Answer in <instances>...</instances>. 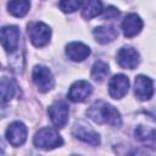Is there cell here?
Instances as JSON below:
<instances>
[{
  "label": "cell",
  "mask_w": 156,
  "mask_h": 156,
  "mask_svg": "<svg viewBox=\"0 0 156 156\" xmlns=\"http://www.w3.org/2000/svg\"><path fill=\"white\" fill-rule=\"evenodd\" d=\"M88 117L98 124H110L112 127H119L122 123L119 112L110 104L98 100L87 111Z\"/></svg>",
  "instance_id": "obj_1"
},
{
  "label": "cell",
  "mask_w": 156,
  "mask_h": 156,
  "mask_svg": "<svg viewBox=\"0 0 156 156\" xmlns=\"http://www.w3.org/2000/svg\"><path fill=\"white\" fill-rule=\"evenodd\" d=\"M34 144L35 146L40 147V149H54V147H58L63 144V140L61 138V135L50 127H45L39 129L35 135H34Z\"/></svg>",
  "instance_id": "obj_2"
},
{
  "label": "cell",
  "mask_w": 156,
  "mask_h": 156,
  "mask_svg": "<svg viewBox=\"0 0 156 156\" xmlns=\"http://www.w3.org/2000/svg\"><path fill=\"white\" fill-rule=\"evenodd\" d=\"M28 35L34 46L41 48L49 43L51 37V30L43 22H33L28 26Z\"/></svg>",
  "instance_id": "obj_3"
},
{
  "label": "cell",
  "mask_w": 156,
  "mask_h": 156,
  "mask_svg": "<svg viewBox=\"0 0 156 156\" xmlns=\"http://www.w3.org/2000/svg\"><path fill=\"white\" fill-rule=\"evenodd\" d=\"M48 112H49V116H50V119H51L52 124L56 128H63L66 126V123L68 122L69 107L62 100H58V101L54 102L49 107Z\"/></svg>",
  "instance_id": "obj_4"
},
{
  "label": "cell",
  "mask_w": 156,
  "mask_h": 156,
  "mask_svg": "<svg viewBox=\"0 0 156 156\" xmlns=\"http://www.w3.org/2000/svg\"><path fill=\"white\" fill-rule=\"evenodd\" d=\"M33 82L41 93L49 91L54 87V78L50 69L41 65L33 68Z\"/></svg>",
  "instance_id": "obj_5"
},
{
  "label": "cell",
  "mask_w": 156,
  "mask_h": 156,
  "mask_svg": "<svg viewBox=\"0 0 156 156\" xmlns=\"http://www.w3.org/2000/svg\"><path fill=\"white\" fill-rule=\"evenodd\" d=\"M20 43V29L16 26H6L0 29V44L2 48L12 52L18 48Z\"/></svg>",
  "instance_id": "obj_6"
},
{
  "label": "cell",
  "mask_w": 156,
  "mask_h": 156,
  "mask_svg": "<svg viewBox=\"0 0 156 156\" xmlns=\"http://www.w3.org/2000/svg\"><path fill=\"white\" fill-rule=\"evenodd\" d=\"M27 134H28L27 127L24 126V123L20 121L11 123L6 130V138L12 146H21L26 141Z\"/></svg>",
  "instance_id": "obj_7"
},
{
  "label": "cell",
  "mask_w": 156,
  "mask_h": 156,
  "mask_svg": "<svg viewBox=\"0 0 156 156\" xmlns=\"http://www.w3.org/2000/svg\"><path fill=\"white\" fill-rule=\"evenodd\" d=\"M134 93L135 96L141 100H150L154 95V83L149 77L145 76H138L135 77V82H134Z\"/></svg>",
  "instance_id": "obj_8"
},
{
  "label": "cell",
  "mask_w": 156,
  "mask_h": 156,
  "mask_svg": "<svg viewBox=\"0 0 156 156\" xmlns=\"http://www.w3.org/2000/svg\"><path fill=\"white\" fill-rule=\"evenodd\" d=\"M72 133L77 139H79L87 144H90L93 146H96L100 144V135L84 123H76L73 126Z\"/></svg>",
  "instance_id": "obj_9"
},
{
  "label": "cell",
  "mask_w": 156,
  "mask_h": 156,
  "mask_svg": "<svg viewBox=\"0 0 156 156\" xmlns=\"http://www.w3.org/2000/svg\"><path fill=\"white\" fill-rule=\"evenodd\" d=\"M117 62L122 68L134 69L139 63V54L130 46L122 48L117 52Z\"/></svg>",
  "instance_id": "obj_10"
},
{
  "label": "cell",
  "mask_w": 156,
  "mask_h": 156,
  "mask_svg": "<svg viewBox=\"0 0 156 156\" xmlns=\"http://www.w3.org/2000/svg\"><path fill=\"white\" fill-rule=\"evenodd\" d=\"M129 89L128 77L124 74H116L108 82V93L113 99H122Z\"/></svg>",
  "instance_id": "obj_11"
},
{
  "label": "cell",
  "mask_w": 156,
  "mask_h": 156,
  "mask_svg": "<svg viewBox=\"0 0 156 156\" xmlns=\"http://www.w3.org/2000/svg\"><path fill=\"white\" fill-rule=\"evenodd\" d=\"M93 91V87L87 80H78L73 83L68 91V99L73 102L84 101Z\"/></svg>",
  "instance_id": "obj_12"
},
{
  "label": "cell",
  "mask_w": 156,
  "mask_h": 156,
  "mask_svg": "<svg viewBox=\"0 0 156 156\" xmlns=\"http://www.w3.org/2000/svg\"><path fill=\"white\" fill-rule=\"evenodd\" d=\"M143 28V21L136 13H129L122 22V30L124 37L132 38L140 33Z\"/></svg>",
  "instance_id": "obj_13"
},
{
  "label": "cell",
  "mask_w": 156,
  "mask_h": 156,
  "mask_svg": "<svg viewBox=\"0 0 156 156\" xmlns=\"http://www.w3.org/2000/svg\"><path fill=\"white\" fill-rule=\"evenodd\" d=\"M66 55L68 56L69 60L79 62V61L85 60L90 55V49L83 43L73 41L66 46Z\"/></svg>",
  "instance_id": "obj_14"
},
{
  "label": "cell",
  "mask_w": 156,
  "mask_h": 156,
  "mask_svg": "<svg viewBox=\"0 0 156 156\" xmlns=\"http://www.w3.org/2000/svg\"><path fill=\"white\" fill-rule=\"evenodd\" d=\"M93 35L98 43L107 44V43L113 41L118 37V32L112 26H100L93 30Z\"/></svg>",
  "instance_id": "obj_15"
},
{
  "label": "cell",
  "mask_w": 156,
  "mask_h": 156,
  "mask_svg": "<svg viewBox=\"0 0 156 156\" xmlns=\"http://www.w3.org/2000/svg\"><path fill=\"white\" fill-rule=\"evenodd\" d=\"M80 6H82V15L87 20L94 18L102 12L101 0H82Z\"/></svg>",
  "instance_id": "obj_16"
},
{
  "label": "cell",
  "mask_w": 156,
  "mask_h": 156,
  "mask_svg": "<svg viewBox=\"0 0 156 156\" xmlns=\"http://www.w3.org/2000/svg\"><path fill=\"white\" fill-rule=\"evenodd\" d=\"M16 91L15 83L7 77H0V102L10 101Z\"/></svg>",
  "instance_id": "obj_17"
},
{
  "label": "cell",
  "mask_w": 156,
  "mask_h": 156,
  "mask_svg": "<svg viewBox=\"0 0 156 156\" xmlns=\"http://www.w3.org/2000/svg\"><path fill=\"white\" fill-rule=\"evenodd\" d=\"M29 0H10L7 2L9 12L15 17H23L29 11Z\"/></svg>",
  "instance_id": "obj_18"
},
{
  "label": "cell",
  "mask_w": 156,
  "mask_h": 156,
  "mask_svg": "<svg viewBox=\"0 0 156 156\" xmlns=\"http://www.w3.org/2000/svg\"><path fill=\"white\" fill-rule=\"evenodd\" d=\"M135 138L143 143L151 144L154 147L155 144V129L152 127H145V126H139L135 129Z\"/></svg>",
  "instance_id": "obj_19"
},
{
  "label": "cell",
  "mask_w": 156,
  "mask_h": 156,
  "mask_svg": "<svg viewBox=\"0 0 156 156\" xmlns=\"http://www.w3.org/2000/svg\"><path fill=\"white\" fill-rule=\"evenodd\" d=\"M108 66L104 61H96L91 68V78L96 82H102L108 76Z\"/></svg>",
  "instance_id": "obj_20"
},
{
  "label": "cell",
  "mask_w": 156,
  "mask_h": 156,
  "mask_svg": "<svg viewBox=\"0 0 156 156\" xmlns=\"http://www.w3.org/2000/svg\"><path fill=\"white\" fill-rule=\"evenodd\" d=\"M58 6L63 12L71 13L78 10V7L80 6V0H60Z\"/></svg>",
  "instance_id": "obj_21"
},
{
  "label": "cell",
  "mask_w": 156,
  "mask_h": 156,
  "mask_svg": "<svg viewBox=\"0 0 156 156\" xmlns=\"http://www.w3.org/2000/svg\"><path fill=\"white\" fill-rule=\"evenodd\" d=\"M118 16H119V11L117 9H115L113 6H110L108 9H106V11L104 13V17L107 20H112V18H116Z\"/></svg>",
  "instance_id": "obj_22"
},
{
  "label": "cell",
  "mask_w": 156,
  "mask_h": 156,
  "mask_svg": "<svg viewBox=\"0 0 156 156\" xmlns=\"http://www.w3.org/2000/svg\"><path fill=\"white\" fill-rule=\"evenodd\" d=\"M4 115H5V111H4V108H2L1 106H0V118H1V117H2Z\"/></svg>",
  "instance_id": "obj_23"
}]
</instances>
